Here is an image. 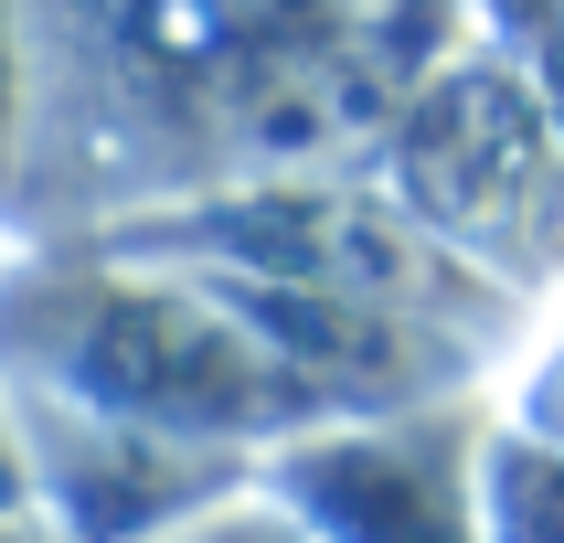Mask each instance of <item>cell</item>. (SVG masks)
<instances>
[{
  "label": "cell",
  "instance_id": "cell-1",
  "mask_svg": "<svg viewBox=\"0 0 564 543\" xmlns=\"http://www.w3.org/2000/svg\"><path fill=\"white\" fill-rule=\"evenodd\" d=\"M437 22L447 0H22L32 139L11 203L118 235L160 203L299 182L458 64Z\"/></svg>",
  "mask_w": 564,
  "mask_h": 543
},
{
  "label": "cell",
  "instance_id": "cell-2",
  "mask_svg": "<svg viewBox=\"0 0 564 543\" xmlns=\"http://www.w3.org/2000/svg\"><path fill=\"white\" fill-rule=\"evenodd\" d=\"M0 383L75 405L96 426L224 447V458H267V447L330 426L319 383L214 278L128 256V246L22 267L0 287Z\"/></svg>",
  "mask_w": 564,
  "mask_h": 543
},
{
  "label": "cell",
  "instance_id": "cell-3",
  "mask_svg": "<svg viewBox=\"0 0 564 543\" xmlns=\"http://www.w3.org/2000/svg\"><path fill=\"white\" fill-rule=\"evenodd\" d=\"M501 415L479 394L405 415H330L256 458V490L310 543H479V458Z\"/></svg>",
  "mask_w": 564,
  "mask_h": 543
},
{
  "label": "cell",
  "instance_id": "cell-4",
  "mask_svg": "<svg viewBox=\"0 0 564 543\" xmlns=\"http://www.w3.org/2000/svg\"><path fill=\"white\" fill-rule=\"evenodd\" d=\"M383 160H394V203L469 256V246H501L511 224L543 203L554 128H543L522 75H501V64H447V75H426L405 96V118L383 128Z\"/></svg>",
  "mask_w": 564,
  "mask_h": 543
},
{
  "label": "cell",
  "instance_id": "cell-5",
  "mask_svg": "<svg viewBox=\"0 0 564 543\" xmlns=\"http://www.w3.org/2000/svg\"><path fill=\"white\" fill-rule=\"evenodd\" d=\"M479 543H564V437L490 426V458H479Z\"/></svg>",
  "mask_w": 564,
  "mask_h": 543
},
{
  "label": "cell",
  "instance_id": "cell-6",
  "mask_svg": "<svg viewBox=\"0 0 564 543\" xmlns=\"http://www.w3.org/2000/svg\"><path fill=\"white\" fill-rule=\"evenodd\" d=\"M22 139H32V43L22 0H0V203L22 192Z\"/></svg>",
  "mask_w": 564,
  "mask_h": 543
},
{
  "label": "cell",
  "instance_id": "cell-7",
  "mask_svg": "<svg viewBox=\"0 0 564 543\" xmlns=\"http://www.w3.org/2000/svg\"><path fill=\"white\" fill-rule=\"evenodd\" d=\"M160 543H310V533H299L267 490H235L224 511H203V522H182V533H160Z\"/></svg>",
  "mask_w": 564,
  "mask_h": 543
},
{
  "label": "cell",
  "instance_id": "cell-8",
  "mask_svg": "<svg viewBox=\"0 0 564 543\" xmlns=\"http://www.w3.org/2000/svg\"><path fill=\"white\" fill-rule=\"evenodd\" d=\"M22 511H32V447H22V405L0 383V522H22Z\"/></svg>",
  "mask_w": 564,
  "mask_h": 543
}]
</instances>
